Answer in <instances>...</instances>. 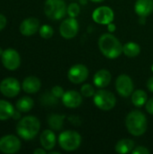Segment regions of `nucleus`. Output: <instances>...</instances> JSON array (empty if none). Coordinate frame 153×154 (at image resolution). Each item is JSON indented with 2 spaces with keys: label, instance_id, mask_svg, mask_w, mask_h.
Segmentation results:
<instances>
[{
  "label": "nucleus",
  "instance_id": "1",
  "mask_svg": "<svg viewBox=\"0 0 153 154\" xmlns=\"http://www.w3.org/2000/svg\"><path fill=\"white\" fill-rule=\"evenodd\" d=\"M98 47L102 54L108 59H115L124 52L123 44L111 33H105L100 36Z\"/></svg>",
  "mask_w": 153,
  "mask_h": 154
},
{
  "label": "nucleus",
  "instance_id": "2",
  "mask_svg": "<svg viewBox=\"0 0 153 154\" xmlns=\"http://www.w3.org/2000/svg\"><path fill=\"white\" fill-rule=\"evenodd\" d=\"M128 132L133 136H141L147 130V118L145 115L138 110L130 112L125 119Z\"/></svg>",
  "mask_w": 153,
  "mask_h": 154
},
{
  "label": "nucleus",
  "instance_id": "3",
  "mask_svg": "<svg viewBox=\"0 0 153 154\" xmlns=\"http://www.w3.org/2000/svg\"><path fill=\"white\" fill-rule=\"evenodd\" d=\"M41 128L40 121L35 116H25L22 118L16 126L18 135L24 140H32L34 138Z\"/></svg>",
  "mask_w": 153,
  "mask_h": 154
},
{
  "label": "nucleus",
  "instance_id": "4",
  "mask_svg": "<svg viewBox=\"0 0 153 154\" xmlns=\"http://www.w3.org/2000/svg\"><path fill=\"white\" fill-rule=\"evenodd\" d=\"M59 144L62 150L66 152H73L80 146L81 136L76 131H64L59 136Z\"/></svg>",
  "mask_w": 153,
  "mask_h": 154
},
{
  "label": "nucleus",
  "instance_id": "5",
  "mask_svg": "<svg viewBox=\"0 0 153 154\" xmlns=\"http://www.w3.org/2000/svg\"><path fill=\"white\" fill-rule=\"evenodd\" d=\"M67 12L64 0H46L44 4V13L51 20L63 18Z\"/></svg>",
  "mask_w": 153,
  "mask_h": 154
},
{
  "label": "nucleus",
  "instance_id": "6",
  "mask_svg": "<svg viewBox=\"0 0 153 154\" xmlns=\"http://www.w3.org/2000/svg\"><path fill=\"white\" fill-rule=\"evenodd\" d=\"M95 105L103 111H109L113 109L116 104L115 96L106 89H99L94 95Z\"/></svg>",
  "mask_w": 153,
  "mask_h": 154
},
{
  "label": "nucleus",
  "instance_id": "7",
  "mask_svg": "<svg viewBox=\"0 0 153 154\" xmlns=\"http://www.w3.org/2000/svg\"><path fill=\"white\" fill-rule=\"evenodd\" d=\"M115 88L118 94L124 97H130L133 92V79L126 74H121L115 80Z\"/></svg>",
  "mask_w": 153,
  "mask_h": 154
},
{
  "label": "nucleus",
  "instance_id": "8",
  "mask_svg": "<svg viewBox=\"0 0 153 154\" xmlns=\"http://www.w3.org/2000/svg\"><path fill=\"white\" fill-rule=\"evenodd\" d=\"M88 74L89 71L85 65L76 64L69 69L68 72V78L70 82L74 84H80L87 80Z\"/></svg>",
  "mask_w": 153,
  "mask_h": 154
},
{
  "label": "nucleus",
  "instance_id": "9",
  "mask_svg": "<svg viewBox=\"0 0 153 154\" xmlns=\"http://www.w3.org/2000/svg\"><path fill=\"white\" fill-rule=\"evenodd\" d=\"M2 63L9 70H15L17 68H19L21 63V59L19 53L14 50V49H7L5 50L2 56Z\"/></svg>",
  "mask_w": 153,
  "mask_h": 154
},
{
  "label": "nucleus",
  "instance_id": "10",
  "mask_svg": "<svg viewBox=\"0 0 153 154\" xmlns=\"http://www.w3.org/2000/svg\"><path fill=\"white\" fill-rule=\"evenodd\" d=\"M20 84L14 78H6L0 83L1 93L7 97H14L20 92Z\"/></svg>",
  "mask_w": 153,
  "mask_h": 154
},
{
  "label": "nucleus",
  "instance_id": "11",
  "mask_svg": "<svg viewBox=\"0 0 153 154\" xmlns=\"http://www.w3.org/2000/svg\"><path fill=\"white\" fill-rule=\"evenodd\" d=\"M20 148L21 142L14 135H5L0 139V151L4 153H15Z\"/></svg>",
  "mask_w": 153,
  "mask_h": 154
},
{
  "label": "nucleus",
  "instance_id": "12",
  "mask_svg": "<svg viewBox=\"0 0 153 154\" xmlns=\"http://www.w3.org/2000/svg\"><path fill=\"white\" fill-rule=\"evenodd\" d=\"M114 12L108 6H100L97 7L92 14V18L95 23L99 24H108L114 21Z\"/></svg>",
  "mask_w": 153,
  "mask_h": 154
},
{
  "label": "nucleus",
  "instance_id": "13",
  "mask_svg": "<svg viewBox=\"0 0 153 154\" xmlns=\"http://www.w3.org/2000/svg\"><path fill=\"white\" fill-rule=\"evenodd\" d=\"M78 32V23L74 17H69L65 19L60 26V35L65 39H72L77 35Z\"/></svg>",
  "mask_w": 153,
  "mask_h": 154
},
{
  "label": "nucleus",
  "instance_id": "14",
  "mask_svg": "<svg viewBox=\"0 0 153 154\" xmlns=\"http://www.w3.org/2000/svg\"><path fill=\"white\" fill-rule=\"evenodd\" d=\"M62 103L65 106L69 108H76L78 107L82 103V95L75 90H69L64 93L61 97Z\"/></svg>",
  "mask_w": 153,
  "mask_h": 154
},
{
  "label": "nucleus",
  "instance_id": "15",
  "mask_svg": "<svg viewBox=\"0 0 153 154\" xmlns=\"http://www.w3.org/2000/svg\"><path fill=\"white\" fill-rule=\"evenodd\" d=\"M39 20L34 17H29L23 20L20 25V32L24 36H31L39 30Z\"/></svg>",
  "mask_w": 153,
  "mask_h": 154
},
{
  "label": "nucleus",
  "instance_id": "16",
  "mask_svg": "<svg viewBox=\"0 0 153 154\" xmlns=\"http://www.w3.org/2000/svg\"><path fill=\"white\" fill-rule=\"evenodd\" d=\"M134 10L139 16L147 17L153 12V0H137Z\"/></svg>",
  "mask_w": 153,
  "mask_h": 154
},
{
  "label": "nucleus",
  "instance_id": "17",
  "mask_svg": "<svg viewBox=\"0 0 153 154\" xmlns=\"http://www.w3.org/2000/svg\"><path fill=\"white\" fill-rule=\"evenodd\" d=\"M93 81L98 88H106L111 81V73L106 69H100L94 75Z\"/></svg>",
  "mask_w": 153,
  "mask_h": 154
},
{
  "label": "nucleus",
  "instance_id": "18",
  "mask_svg": "<svg viewBox=\"0 0 153 154\" xmlns=\"http://www.w3.org/2000/svg\"><path fill=\"white\" fill-rule=\"evenodd\" d=\"M41 80L33 76L27 77L26 79H24L23 82V89L24 92L28 94H33L38 92L41 88Z\"/></svg>",
  "mask_w": 153,
  "mask_h": 154
},
{
  "label": "nucleus",
  "instance_id": "19",
  "mask_svg": "<svg viewBox=\"0 0 153 154\" xmlns=\"http://www.w3.org/2000/svg\"><path fill=\"white\" fill-rule=\"evenodd\" d=\"M40 142L41 146L45 150L47 151L52 150L56 144L55 134L51 130H44L40 136Z\"/></svg>",
  "mask_w": 153,
  "mask_h": 154
},
{
  "label": "nucleus",
  "instance_id": "20",
  "mask_svg": "<svg viewBox=\"0 0 153 154\" xmlns=\"http://www.w3.org/2000/svg\"><path fill=\"white\" fill-rule=\"evenodd\" d=\"M133 149H134V142L131 139H122L115 145V152L118 153H129L132 152Z\"/></svg>",
  "mask_w": 153,
  "mask_h": 154
},
{
  "label": "nucleus",
  "instance_id": "21",
  "mask_svg": "<svg viewBox=\"0 0 153 154\" xmlns=\"http://www.w3.org/2000/svg\"><path fill=\"white\" fill-rule=\"evenodd\" d=\"M14 112V106L7 101L0 100V120H7L13 116Z\"/></svg>",
  "mask_w": 153,
  "mask_h": 154
},
{
  "label": "nucleus",
  "instance_id": "22",
  "mask_svg": "<svg viewBox=\"0 0 153 154\" xmlns=\"http://www.w3.org/2000/svg\"><path fill=\"white\" fill-rule=\"evenodd\" d=\"M132 102L137 107H141L144 106L147 102L146 92L143 91L142 89H137L133 91L132 94Z\"/></svg>",
  "mask_w": 153,
  "mask_h": 154
},
{
  "label": "nucleus",
  "instance_id": "23",
  "mask_svg": "<svg viewBox=\"0 0 153 154\" xmlns=\"http://www.w3.org/2000/svg\"><path fill=\"white\" fill-rule=\"evenodd\" d=\"M64 119L65 116L63 115H50L48 118V125L52 130L59 131L63 126Z\"/></svg>",
  "mask_w": 153,
  "mask_h": 154
},
{
  "label": "nucleus",
  "instance_id": "24",
  "mask_svg": "<svg viewBox=\"0 0 153 154\" xmlns=\"http://www.w3.org/2000/svg\"><path fill=\"white\" fill-rule=\"evenodd\" d=\"M33 100L29 97H23L16 102V109L20 112H29L33 107Z\"/></svg>",
  "mask_w": 153,
  "mask_h": 154
},
{
  "label": "nucleus",
  "instance_id": "25",
  "mask_svg": "<svg viewBox=\"0 0 153 154\" xmlns=\"http://www.w3.org/2000/svg\"><path fill=\"white\" fill-rule=\"evenodd\" d=\"M141 52V48L140 45L135 43V42H127L126 44L124 45V54L126 55L127 57L133 58L136 57L140 54Z\"/></svg>",
  "mask_w": 153,
  "mask_h": 154
},
{
  "label": "nucleus",
  "instance_id": "26",
  "mask_svg": "<svg viewBox=\"0 0 153 154\" xmlns=\"http://www.w3.org/2000/svg\"><path fill=\"white\" fill-rule=\"evenodd\" d=\"M39 32H40V35L43 39H50L53 35V29L51 26H50L48 24H44L40 28Z\"/></svg>",
  "mask_w": 153,
  "mask_h": 154
},
{
  "label": "nucleus",
  "instance_id": "27",
  "mask_svg": "<svg viewBox=\"0 0 153 154\" xmlns=\"http://www.w3.org/2000/svg\"><path fill=\"white\" fill-rule=\"evenodd\" d=\"M80 92H81V95L85 97H94V95L96 94L94 87L90 84L83 85L81 87Z\"/></svg>",
  "mask_w": 153,
  "mask_h": 154
},
{
  "label": "nucleus",
  "instance_id": "28",
  "mask_svg": "<svg viewBox=\"0 0 153 154\" xmlns=\"http://www.w3.org/2000/svg\"><path fill=\"white\" fill-rule=\"evenodd\" d=\"M67 13L69 15V17H77L80 13V6L77 3H71L67 7Z\"/></svg>",
  "mask_w": 153,
  "mask_h": 154
},
{
  "label": "nucleus",
  "instance_id": "29",
  "mask_svg": "<svg viewBox=\"0 0 153 154\" xmlns=\"http://www.w3.org/2000/svg\"><path fill=\"white\" fill-rule=\"evenodd\" d=\"M42 102L45 105H52V104H56L57 103V97H55L52 93L50 94H46L42 96Z\"/></svg>",
  "mask_w": 153,
  "mask_h": 154
},
{
  "label": "nucleus",
  "instance_id": "30",
  "mask_svg": "<svg viewBox=\"0 0 153 154\" xmlns=\"http://www.w3.org/2000/svg\"><path fill=\"white\" fill-rule=\"evenodd\" d=\"M51 93H52V95L55 97H57V98H61L62 97H63V95H64V90H63V88H61V87H60V86H55V87H53L52 88H51Z\"/></svg>",
  "mask_w": 153,
  "mask_h": 154
},
{
  "label": "nucleus",
  "instance_id": "31",
  "mask_svg": "<svg viewBox=\"0 0 153 154\" xmlns=\"http://www.w3.org/2000/svg\"><path fill=\"white\" fill-rule=\"evenodd\" d=\"M132 153L133 154H149L150 153V151L144 147V146H137V147H134V149L132 151Z\"/></svg>",
  "mask_w": 153,
  "mask_h": 154
},
{
  "label": "nucleus",
  "instance_id": "32",
  "mask_svg": "<svg viewBox=\"0 0 153 154\" xmlns=\"http://www.w3.org/2000/svg\"><path fill=\"white\" fill-rule=\"evenodd\" d=\"M145 108H146V111L151 114L153 115V97H151V99H149L146 104H145Z\"/></svg>",
  "mask_w": 153,
  "mask_h": 154
},
{
  "label": "nucleus",
  "instance_id": "33",
  "mask_svg": "<svg viewBox=\"0 0 153 154\" xmlns=\"http://www.w3.org/2000/svg\"><path fill=\"white\" fill-rule=\"evenodd\" d=\"M69 120L70 123H72V124L75 125L76 126H78V125H80V124H81V121H80L79 117H77V116H70V117L69 118Z\"/></svg>",
  "mask_w": 153,
  "mask_h": 154
},
{
  "label": "nucleus",
  "instance_id": "34",
  "mask_svg": "<svg viewBox=\"0 0 153 154\" xmlns=\"http://www.w3.org/2000/svg\"><path fill=\"white\" fill-rule=\"evenodd\" d=\"M6 25V18L5 17V15L0 14V31L3 30Z\"/></svg>",
  "mask_w": 153,
  "mask_h": 154
},
{
  "label": "nucleus",
  "instance_id": "35",
  "mask_svg": "<svg viewBox=\"0 0 153 154\" xmlns=\"http://www.w3.org/2000/svg\"><path fill=\"white\" fill-rule=\"evenodd\" d=\"M147 88H148V89L151 92H153V77L150 78V79L148 80V82H147Z\"/></svg>",
  "mask_w": 153,
  "mask_h": 154
},
{
  "label": "nucleus",
  "instance_id": "36",
  "mask_svg": "<svg viewBox=\"0 0 153 154\" xmlns=\"http://www.w3.org/2000/svg\"><path fill=\"white\" fill-rule=\"evenodd\" d=\"M107 29H108V31L109 32H115V29H116V27H115V25L114 24V23H108L107 24Z\"/></svg>",
  "mask_w": 153,
  "mask_h": 154
},
{
  "label": "nucleus",
  "instance_id": "37",
  "mask_svg": "<svg viewBox=\"0 0 153 154\" xmlns=\"http://www.w3.org/2000/svg\"><path fill=\"white\" fill-rule=\"evenodd\" d=\"M20 111L19 110H17V111H14V114H13V118L14 119H15V120H17V119H19L20 117H21V115H20V113H19Z\"/></svg>",
  "mask_w": 153,
  "mask_h": 154
},
{
  "label": "nucleus",
  "instance_id": "38",
  "mask_svg": "<svg viewBox=\"0 0 153 154\" xmlns=\"http://www.w3.org/2000/svg\"><path fill=\"white\" fill-rule=\"evenodd\" d=\"M46 153V152H45V149L43 148V149H41V148H39V149H36L35 151H34V154H45Z\"/></svg>",
  "mask_w": 153,
  "mask_h": 154
},
{
  "label": "nucleus",
  "instance_id": "39",
  "mask_svg": "<svg viewBox=\"0 0 153 154\" xmlns=\"http://www.w3.org/2000/svg\"><path fill=\"white\" fill-rule=\"evenodd\" d=\"M90 1H92V2H94V3H100V2H102V1H104V0H90Z\"/></svg>",
  "mask_w": 153,
  "mask_h": 154
},
{
  "label": "nucleus",
  "instance_id": "40",
  "mask_svg": "<svg viewBox=\"0 0 153 154\" xmlns=\"http://www.w3.org/2000/svg\"><path fill=\"white\" fill-rule=\"evenodd\" d=\"M3 52H4V51L2 50V48H0V56H2V54H3Z\"/></svg>",
  "mask_w": 153,
  "mask_h": 154
},
{
  "label": "nucleus",
  "instance_id": "41",
  "mask_svg": "<svg viewBox=\"0 0 153 154\" xmlns=\"http://www.w3.org/2000/svg\"><path fill=\"white\" fill-rule=\"evenodd\" d=\"M50 154H60V152H50Z\"/></svg>",
  "mask_w": 153,
  "mask_h": 154
}]
</instances>
